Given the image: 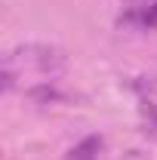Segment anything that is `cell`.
<instances>
[{
    "label": "cell",
    "mask_w": 157,
    "mask_h": 160,
    "mask_svg": "<svg viewBox=\"0 0 157 160\" xmlns=\"http://www.w3.org/2000/svg\"><path fill=\"white\" fill-rule=\"evenodd\" d=\"M99 148H102V139H99V136H89V139L80 142L77 148H71L68 157H71V160H93L99 154Z\"/></svg>",
    "instance_id": "obj_1"
},
{
    "label": "cell",
    "mask_w": 157,
    "mask_h": 160,
    "mask_svg": "<svg viewBox=\"0 0 157 160\" xmlns=\"http://www.w3.org/2000/svg\"><path fill=\"white\" fill-rule=\"evenodd\" d=\"M31 99L34 102H59V99H65L56 86H37V89H31Z\"/></svg>",
    "instance_id": "obj_2"
},
{
    "label": "cell",
    "mask_w": 157,
    "mask_h": 160,
    "mask_svg": "<svg viewBox=\"0 0 157 160\" xmlns=\"http://www.w3.org/2000/svg\"><path fill=\"white\" fill-rule=\"evenodd\" d=\"M142 25H148V28H154V25H157V3H151V6L142 12Z\"/></svg>",
    "instance_id": "obj_3"
}]
</instances>
